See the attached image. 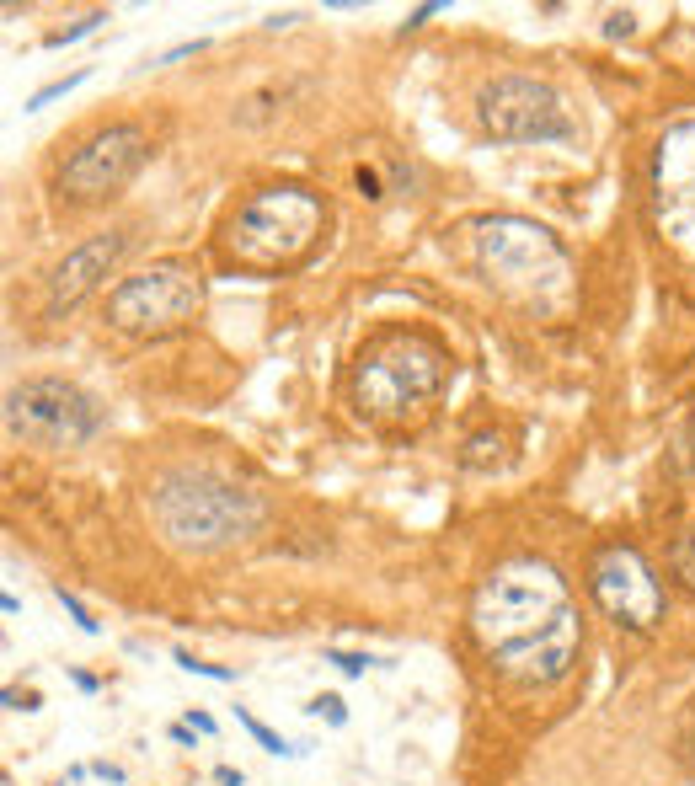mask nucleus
Segmentation results:
<instances>
[{
	"label": "nucleus",
	"mask_w": 695,
	"mask_h": 786,
	"mask_svg": "<svg viewBox=\"0 0 695 786\" xmlns=\"http://www.w3.org/2000/svg\"><path fill=\"white\" fill-rule=\"evenodd\" d=\"M471 631L498 674L530 690L562 685L583 653V621L567 599V578L535 557L503 562L476 589Z\"/></svg>",
	"instance_id": "obj_1"
},
{
	"label": "nucleus",
	"mask_w": 695,
	"mask_h": 786,
	"mask_svg": "<svg viewBox=\"0 0 695 786\" xmlns=\"http://www.w3.org/2000/svg\"><path fill=\"white\" fill-rule=\"evenodd\" d=\"M145 508H150V524L161 530V541L177 551H193V557H209V551L246 541L268 519L262 498L241 492L236 482H225L214 471H193V466L156 476Z\"/></svg>",
	"instance_id": "obj_2"
},
{
	"label": "nucleus",
	"mask_w": 695,
	"mask_h": 786,
	"mask_svg": "<svg viewBox=\"0 0 695 786\" xmlns=\"http://www.w3.org/2000/svg\"><path fill=\"white\" fill-rule=\"evenodd\" d=\"M321 230H327V204L311 188L278 182L236 204L225 220V257L252 273H284L316 252Z\"/></svg>",
	"instance_id": "obj_3"
},
{
	"label": "nucleus",
	"mask_w": 695,
	"mask_h": 786,
	"mask_svg": "<svg viewBox=\"0 0 695 786\" xmlns=\"http://www.w3.org/2000/svg\"><path fill=\"white\" fill-rule=\"evenodd\" d=\"M444 391V348L423 332H385L359 353L353 369V402L380 423H401L423 412Z\"/></svg>",
	"instance_id": "obj_4"
},
{
	"label": "nucleus",
	"mask_w": 695,
	"mask_h": 786,
	"mask_svg": "<svg viewBox=\"0 0 695 786\" xmlns=\"http://www.w3.org/2000/svg\"><path fill=\"white\" fill-rule=\"evenodd\" d=\"M476 262L498 289L540 305L562 300L567 284H573V262H567L562 241L546 225L519 220V214H492V220L476 225Z\"/></svg>",
	"instance_id": "obj_5"
},
{
	"label": "nucleus",
	"mask_w": 695,
	"mask_h": 786,
	"mask_svg": "<svg viewBox=\"0 0 695 786\" xmlns=\"http://www.w3.org/2000/svg\"><path fill=\"white\" fill-rule=\"evenodd\" d=\"M204 311V273L193 262H150L139 268L134 279L113 284L107 295V321L129 337H161V332H177Z\"/></svg>",
	"instance_id": "obj_6"
},
{
	"label": "nucleus",
	"mask_w": 695,
	"mask_h": 786,
	"mask_svg": "<svg viewBox=\"0 0 695 786\" xmlns=\"http://www.w3.org/2000/svg\"><path fill=\"white\" fill-rule=\"evenodd\" d=\"M107 423V412L97 407V396H86L81 385L59 380V375H33L22 385H11L6 396V428L22 434L38 450H75V444L97 439Z\"/></svg>",
	"instance_id": "obj_7"
},
{
	"label": "nucleus",
	"mask_w": 695,
	"mask_h": 786,
	"mask_svg": "<svg viewBox=\"0 0 695 786\" xmlns=\"http://www.w3.org/2000/svg\"><path fill=\"white\" fill-rule=\"evenodd\" d=\"M476 118L492 140L508 145H567L573 140V118H567L562 97L535 81V75H498L476 91Z\"/></svg>",
	"instance_id": "obj_8"
},
{
	"label": "nucleus",
	"mask_w": 695,
	"mask_h": 786,
	"mask_svg": "<svg viewBox=\"0 0 695 786\" xmlns=\"http://www.w3.org/2000/svg\"><path fill=\"white\" fill-rule=\"evenodd\" d=\"M145 161H150V134L139 123H107L59 166V193L75 198V204H91V198L129 188Z\"/></svg>",
	"instance_id": "obj_9"
},
{
	"label": "nucleus",
	"mask_w": 695,
	"mask_h": 786,
	"mask_svg": "<svg viewBox=\"0 0 695 786\" xmlns=\"http://www.w3.org/2000/svg\"><path fill=\"white\" fill-rule=\"evenodd\" d=\"M594 605L626 631H653L663 621V583L637 546H605L589 567Z\"/></svg>",
	"instance_id": "obj_10"
},
{
	"label": "nucleus",
	"mask_w": 695,
	"mask_h": 786,
	"mask_svg": "<svg viewBox=\"0 0 695 786\" xmlns=\"http://www.w3.org/2000/svg\"><path fill=\"white\" fill-rule=\"evenodd\" d=\"M653 193H658L663 230L695 252V118L663 129L653 156Z\"/></svg>",
	"instance_id": "obj_11"
},
{
	"label": "nucleus",
	"mask_w": 695,
	"mask_h": 786,
	"mask_svg": "<svg viewBox=\"0 0 695 786\" xmlns=\"http://www.w3.org/2000/svg\"><path fill=\"white\" fill-rule=\"evenodd\" d=\"M123 246H129V236H123V230H107V236H91V241L75 246V252H65V262L49 273V300H43V305H49V316L75 311V305H81L91 289L113 273Z\"/></svg>",
	"instance_id": "obj_12"
},
{
	"label": "nucleus",
	"mask_w": 695,
	"mask_h": 786,
	"mask_svg": "<svg viewBox=\"0 0 695 786\" xmlns=\"http://www.w3.org/2000/svg\"><path fill=\"white\" fill-rule=\"evenodd\" d=\"M236 717L246 722V733H252L262 749H268V754H278V760H300V754H305L300 744H289V738H278V733H273V728H268V722H262V717H252V712H246V706H236Z\"/></svg>",
	"instance_id": "obj_13"
},
{
	"label": "nucleus",
	"mask_w": 695,
	"mask_h": 786,
	"mask_svg": "<svg viewBox=\"0 0 695 786\" xmlns=\"http://www.w3.org/2000/svg\"><path fill=\"white\" fill-rule=\"evenodd\" d=\"M172 664H177L182 674H198V680H214V685H236V680H241V669H225V664H204V658H193L188 647H177V653H172Z\"/></svg>",
	"instance_id": "obj_14"
},
{
	"label": "nucleus",
	"mask_w": 695,
	"mask_h": 786,
	"mask_svg": "<svg viewBox=\"0 0 695 786\" xmlns=\"http://www.w3.org/2000/svg\"><path fill=\"white\" fill-rule=\"evenodd\" d=\"M321 658H327L337 674H348V680H364V674L375 669V664H385V658H375V653H343V647H327Z\"/></svg>",
	"instance_id": "obj_15"
},
{
	"label": "nucleus",
	"mask_w": 695,
	"mask_h": 786,
	"mask_svg": "<svg viewBox=\"0 0 695 786\" xmlns=\"http://www.w3.org/2000/svg\"><path fill=\"white\" fill-rule=\"evenodd\" d=\"M86 75H91V70H70V75H59V81L38 86L33 97H27V113H43V107H49V102H59V97H65V91H75V86H81Z\"/></svg>",
	"instance_id": "obj_16"
},
{
	"label": "nucleus",
	"mask_w": 695,
	"mask_h": 786,
	"mask_svg": "<svg viewBox=\"0 0 695 786\" xmlns=\"http://www.w3.org/2000/svg\"><path fill=\"white\" fill-rule=\"evenodd\" d=\"M107 22V11H86L75 27H59V33H49V49H65V43H81V38H91L97 27Z\"/></svg>",
	"instance_id": "obj_17"
},
{
	"label": "nucleus",
	"mask_w": 695,
	"mask_h": 786,
	"mask_svg": "<svg viewBox=\"0 0 695 786\" xmlns=\"http://www.w3.org/2000/svg\"><path fill=\"white\" fill-rule=\"evenodd\" d=\"M305 712L321 717L327 728H343V722H348V706H343V696H332V690H327V696H316L311 706H305Z\"/></svg>",
	"instance_id": "obj_18"
},
{
	"label": "nucleus",
	"mask_w": 695,
	"mask_h": 786,
	"mask_svg": "<svg viewBox=\"0 0 695 786\" xmlns=\"http://www.w3.org/2000/svg\"><path fill=\"white\" fill-rule=\"evenodd\" d=\"M54 599H59V605H65V610H70V621H75V626H81V631H86V637H97V631H102V621H91V610H86V605H81V599H75V594L65 589V583H59V589H54Z\"/></svg>",
	"instance_id": "obj_19"
},
{
	"label": "nucleus",
	"mask_w": 695,
	"mask_h": 786,
	"mask_svg": "<svg viewBox=\"0 0 695 786\" xmlns=\"http://www.w3.org/2000/svg\"><path fill=\"white\" fill-rule=\"evenodd\" d=\"M674 573L685 578V589H695V530L679 541V551H674Z\"/></svg>",
	"instance_id": "obj_20"
},
{
	"label": "nucleus",
	"mask_w": 695,
	"mask_h": 786,
	"mask_svg": "<svg viewBox=\"0 0 695 786\" xmlns=\"http://www.w3.org/2000/svg\"><path fill=\"white\" fill-rule=\"evenodd\" d=\"M631 27H637L631 11H610V17H605V38H631Z\"/></svg>",
	"instance_id": "obj_21"
},
{
	"label": "nucleus",
	"mask_w": 695,
	"mask_h": 786,
	"mask_svg": "<svg viewBox=\"0 0 695 786\" xmlns=\"http://www.w3.org/2000/svg\"><path fill=\"white\" fill-rule=\"evenodd\" d=\"M188 728H193V733H204V738H214V733H220V722H214L209 712H188Z\"/></svg>",
	"instance_id": "obj_22"
},
{
	"label": "nucleus",
	"mask_w": 695,
	"mask_h": 786,
	"mask_svg": "<svg viewBox=\"0 0 695 786\" xmlns=\"http://www.w3.org/2000/svg\"><path fill=\"white\" fill-rule=\"evenodd\" d=\"M198 49H204V38H193V43H177V49H172V54H161L156 65H177V59H188V54H198Z\"/></svg>",
	"instance_id": "obj_23"
},
{
	"label": "nucleus",
	"mask_w": 695,
	"mask_h": 786,
	"mask_svg": "<svg viewBox=\"0 0 695 786\" xmlns=\"http://www.w3.org/2000/svg\"><path fill=\"white\" fill-rule=\"evenodd\" d=\"M434 11H444V6H439V0H428V6H417V11H412V17H407V33H412V27H423L428 17H434Z\"/></svg>",
	"instance_id": "obj_24"
},
{
	"label": "nucleus",
	"mask_w": 695,
	"mask_h": 786,
	"mask_svg": "<svg viewBox=\"0 0 695 786\" xmlns=\"http://www.w3.org/2000/svg\"><path fill=\"white\" fill-rule=\"evenodd\" d=\"M214 781H220V786H246V776L236 765H220V770H214Z\"/></svg>",
	"instance_id": "obj_25"
},
{
	"label": "nucleus",
	"mask_w": 695,
	"mask_h": 786,
	"mask_svg": "<svg viewBox=\"0 0 695 786\" xmlns=\"http://www.w3.org/2000/svg\"><path fill=\"white\" fill-rule=\"evenodd\" d=\"M70 680H75V685H81V690H86V696H97V690H102V680H97V674H86V669H75V674H70Z\"/></svg>",
	"instance_id": "obj_26"
},
{
	"label": "nucleus",
	"mask_w": 695,
	"mask_h": 786,
	"mask_svg": "<svg viewBox=\"0 0 695 786\" xmlns=\"http://www.w3.org/2000/svg\"><path fill=\"white\" fill-rule=\"evenodd\" d=\"M91 770H97L102 781H113V786H123V765H107V760H97V765H91Z\"/></svg>",
	"instance_id": "obj_27"
},
{
	"label": "nucleus",
	"mask_w": 695,
	"mask_h": 786,
	"mask_svg": "<svg viewBox=\"0 0 695 786\" xmlns=\"http://www.w3.org/2000/svg\"><path fill=\"white\" fill-rule=\"evenodd\" d=\"M359 188H364V198H380V177L375 172H359Z\"/></svg>",
	"instance_id": "obj_28"
},
{
	"label": "nucleus",
	"mask_w": 695,
	"mask_h": 786,
	"mask_svg": "<svg viewBox=\"0 0 695 786\" xmlns=\"http://www.w3.org/2000/svg\"><path fill=\"white\" fill-rule=\"evenodd\" d=\"M690 760H695V733H690Z\"/></svg>",
	"instance_id": "obj_29"
}]
</instances>
